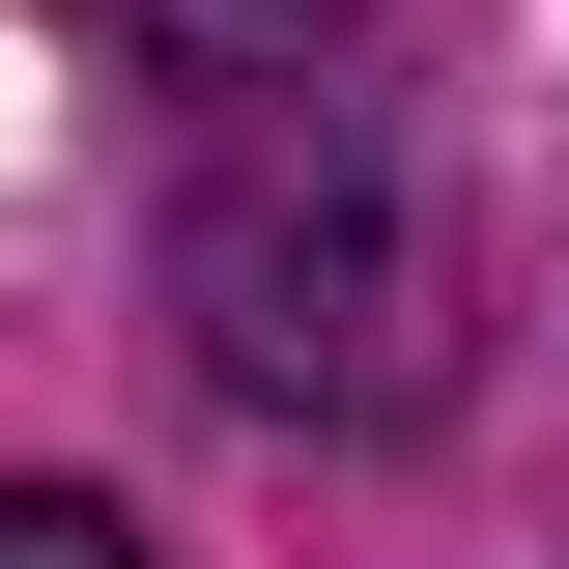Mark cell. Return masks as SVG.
Instances as JSON below:
<instances>
[{
  "instance_id": "7a4b0ae2",
  "label": "cell",
  "mask_w": 569,
  "mask_h": 569,
  "mask_svg": "<svg viewBox=\"0 0 569 569\" xmlns=\"http://www.w3.org/2000/svg\"><path fill=\"white\" fill-rule=\"evenodd\" d=\"M86 29H114V58H171V86H313L370 0H86Z\"/></svg>"
},
{
  "instance_id": "3957f363",
  "label": "cell",
  "mask_w": 569,
  "mask_h": 569,
  "mask_svg": "<svg viewBox=\"0 0 569 569\" xmlns=\"http://www.w3.org/2000/svg\"><path fill=\"white\" fill-rule=\"evenodd\" d=\"M0 569H171V541H142L114 485H0Z\"/></svg>"
},
{
  "instance_id": "6da1fadb",
  "label": "cell",
  "mask_w": 569,
  "mask_h": 569,
  "mask_svg": "<svg viewBox=\"0 0 569 569\" xmlns=\"http://www.w3.org/2000/svg\"><path fill=\"white\" fill-rule=\"evenodd\" d=\"M171 342L257 427H427L456 399V200H427L370 114H257L171 200Z\"/></svg>"
}]
</instances>
